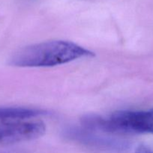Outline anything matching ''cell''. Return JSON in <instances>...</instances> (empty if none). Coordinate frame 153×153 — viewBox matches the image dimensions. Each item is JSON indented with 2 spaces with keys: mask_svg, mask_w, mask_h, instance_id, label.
<instances>
[{
  "mask_svg": "<svg viewBox=\"0 0 153 153\" xmlns=\"http://www.w3.org/2000/svg\"><path fill=\"white\" fill-rule=\"evenodd\" d=\"M134 153H153V152L148 146L141 144L136 148Z\"/></svg>",
  "mask_w": 153,
  "mask_h": 153,
  "instance_id": "5",
  "label": "cell"
},
{
  "mask_svg": "<svg viewBox=\"0 0 153 153\" xmlns=\"http://www.w3.org/2000/svg\"><path fill=\"white\" fill-rule=\"evenodd\" d=\"M94 55L73 42L50 40L22 48L12 57L10 64L19 67H49Z\"/></svg>",
  "mask_w": 153,
  "mask_h": 153,
  "instance_id": "1",
  "label": "cell"
},
{
  "mask_svg": "<svg viewBox=\"0 0 153 153\" xmlns=\"http://www.w3.org/2000/svg\"><path fill=\"white\" fill-rule=\"evenodd\" d=\"M82 123L86 128L108 134H153V109L145 111H117L109 117L87 116Z\"/></svg>",
  "mask_w": 153,
  "mask_h": 153,
  "instance_id": "2",
  "label": "cell"
},
{
  "mask_svg": "<svg viewBox=\"0 0 153 153\" xmlns=\"http://www.w3.org/2000/svg\"><path fill=\"white\" fill-rule=\"evenodd\" d=\"M45 131L44 123L34 118L0 120V143L34 140L44 135Z\"/></svg>",
  "mask_w": 153,
  "mask_h": 153,
  "instance_id": "3",
  "label": "cell"
},
{
  "mask_svg": "<svg viewBox=\"0 0 153 153\" xmlns=\"http://www.w3.org/2000/svg\"><path fill=\"white\" fill-rule=\"evenodd\" d=\"M44 114L42 111L25 108H0V120L34 118Z\"/></svg>",
  "mask_w": 153,
  "mask_h": 153,
  "instance_id": "4",
  "label": "cell"
}]
</instances>
